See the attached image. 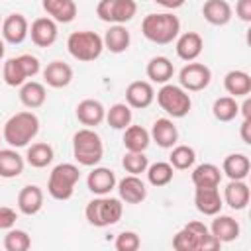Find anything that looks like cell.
I'll return each instance as SVG.
<instances>
[{"label":"cell","instance_id":"23","mask_svg":"<svg viewBox=\"0 0 251 251\" xmlns=\"http://www.w3.org/2000/svg\"><path fill=\"white\" fill-rule=\"evenodd\" d=\"M43 80L51 88H65L73 80V69L63 61H51L43 69Z\"/></svg>","mask_w":251,"mask_h":251},{"label":"cell","instance_id":"50","mask_svg":"<svg viewBox=\"0 0 251 251\" xmlns=\"http://www.w3.org/2000/svg\"><path fill=\"white\" fill-rule=\"evenodd\" d=\"M0 143H2V137H0Z\"/></svg>","mask_w":251,"mask_h":251},{"label":"cell","instance_id":"31","mask_svg":"<svg viewBox=\"0 0 251 251\" xmlns=\"http://www.w3.org/2000/svg\"><path fill=\"white\" fill-rule=\"evenodd\" d=\"M124 147L127 151H145L151 143V135L141 126H127L124 129Z\"/></svg>","mask_w":251,"mask_h":251},{"label":"cell","instance_id":"7","mask_svg":"<svg viewBox=\"0 0 251 251\" xmlns=\"http://www.w3.org/2000/svg\"><path fill=\"white\" fill-rule=\"evenodd\" d=\"M157 102L161 106V110H165L169 116L173 118H184L190 108H192V100L190 94L176 84H163L157 92Z\"/></svg>","mask_w":251,"mask_h":251},{"label":"cell","instance_id":"33","mask_svg":"<svg viewBox=\"0 0 251 251\" xmlns=\"http://www.w3.org/2000/svg\"><path fill=\"white\" fill-rule=\"evenodd\" d=\"M53 157H55L53 147H51L49 143H43V141L31 143V145L27 147V153H25L27 165H31V167H35V169H43V167L51 165Z\"/></svg>","mask_w":251,"mask_h":251},{"label":"cell","instance_id":"35","mask_svg":"<svg viewBox=\"0 0 251 251\" xmlns=\"http://www.w3.org/2000/svg\"><path fill=\"white\" fill-rule=\"evenodd\" d=\"M212 114H214V118L218 122H231L239 114V104L235 102L233 96L216 98L214 100V106H212Z\"/></svg>","mask_w":251,"mask_h":251},{"label":"cell","instance_id":"37","mask_svg":"<svg viewBox=\"0 0 251 251\" xmlns=\"http://www.w3.org/2000/svg\"><path fill=\"white\" fill-rule=\"evenodd\" d=\"M175 169L171 167V163H165V161H157V163H153V165H149L147 167V180H149V184H153V186H167L171 180H173V173Z\"/></svg>","mask_w":251,"mask_h":251},{"label":"cell","instance_id":"6","mask_svg":"<svg viewBox=\"0 0 251 251\" xmlns=\"http://www.w3.org/2000/svg\"><path fill=\"white\" fill-rule=\"evenodd\" d=\"M80 178V171L73 163H59L53 167L49 180H47V192L55 200H69L75 192V186Z\"/></svg>","mask_w":251,"mask_h":251},{"label":"cell","instance_id":"38","mask_svg":"<svg viewBox=\"0 0 251 251\" xmlns=\"http://www.w3.org/2000/svg\"><path fill=\"white\" fill-rule=\"evenodd\" d=\"M2 76H4V82L8 86H22L25 80H27V75L20 63L18 57H10L6 63H4V69H2Z\"/></svg>","mask_w":251,"mask_h":251},{"label":"cell","instance_id":"19","mask_svg":"<svg viewBox=\"0 0 251 251\" xmlns=\"http://www.w3.org/2000/svg\"><path fill=\"white\" fill-rule=\"evenodd\" d=\"M41 6L47 16L57 24H71L76 18L75 0H41Z\"/></svg>","mask_w":251,"mask_h":251},{"label":"cell","instance_id":"9","mask_svg":"<svg viewBox=\"0 0 251 251\" xmlns=\"http://www.w3.org/2000/svg\"><path fill=\"white\" fill-rule=\"evenodd\" d=\"M210 80H212V71L204 63L190 61L178 73V82H180L178 86H182L186 92H200L208 88Z\"/></svg>","mask_w":251,"mask_h":251},{"label":"cell","instance_id":"28","mask_svg":"<svg viewBox=\"0 0 251 251\" xmlns=\"http://www.w3.org/2000/svg\"><path fill=\"white\" fill-rule=\"evenodd\" d=\"M25 161L24 157L12 149H0V176L2 178H16L24 173Z\"/></svg>","mask_w":251,"mask_h":251},{"label":"cell","instance_id":"11","mask_svg":"<svg viewBox=\"0 0 251 251\" xmlns=\"http://www.w3.org/2000/svg\"><path fill=\"white\" fill-rule=\"evenodd\" d=\"M27 35H31V41H33L37 47H51V45L57 41V35H59L57 22L51 20L49 16L37 18V20H33V24H31Z\"/></svg>","mask_w":251,"mask_h":251},{"label":"cell","instance_id":"45","mask_svg":"<svg viewBox=\"0 0 251 251\" xmlns=\"http://www.w3.org/2000/svg\"><path fill=\"white\" fill-rule=\"evenodd\" d=\"M235 14L241 22L249 24L251 22V0H237L235 4Z\"/></svg>","mask_w":251,"mask_h":251},{"label":"cell","instance_id":"8","mask_svg":"<svg viewBox=\"0 0 251 251\" xmlns=\"http://www.w3.org/2000/svg\"><path fill=\"white\" fill-rule=\"evenodd\" d=\"M137 12L135 0H100L96 6V14L106 24H126Z\"/></svg>","mask_w":251,"mask_h":251},{"label":"cell","instance_id":"22","mask_svg":"<svg viewBox=\"0 0 251 251\" xmlns=\"http://www.w3.org/2000/svg\"><path fill=\"white\" fill-rule=\"evenodd\" d=\"M18 208L25 216H33L43 208V190L37 184H25L18 194Z\"/></svg>","mask_w":251,"mask_h":251},{"label":"cell","instance_id":"18","mask_svg":"<svg viewBox=\"0 0 251 251\" xmlns=\"http://www.w3.org/2000/svg\"><path fill=\"white\" fill-rule=\"evenodd\" d=\"M151 139L163 147V149H171L173 145H176L178 141V129L176 126L173 124V120L169 118H159L153 122V127H151Z\"/></svg>","mask_w":251,"mask_h":251},{"label":"cell","instance_id":"21","mask_svg":"<svg viewBox=\"0 0 251 251\" xmlns=\"http://www.w3.org/2000/svg\"><path fill=\"white\" fill-rule=\"evenodd\" d=\"M202 16L212 25H226L229 24L233 10L227 0H206L202 6Z\"/></svg>","mask_w":251,"mask_h":251},{"label":"cell","instance_id":"10","mask_svg":"<svg viewBox=\"0 0 251 251\" xmlns=\"http://www.w3.org/2000/svg\"><path fill=\"white\" fill-rule=\"evenodd\" d=\"M194 204H196V210L200 214L216 216V214H220V210L224 206V198L220 196L218 186H196Z\"/></svg>","mask_w":251,"mask_h":251},{"label":"cell","instance_id":"26","mask_svg":"<svg viewBox=\"0 0 251 251\" xmlns=\"http://www.w3.org/2000/svg\"><path fill=\"white\" fill-rule=\"evenodd\" d=\"M249 171H251V161L243 153H231L224 159L222 173H226L229 180H245Z\"/></svg>","mask_w":251,"mask_h":251},{"label":"cell","instance_id":"12","mask_svg":"<svg viewBox=\"0 0 251 251\" xmlns=\"http://www.w3.org/2000/svg\"><path fill=\"white\" fill-rule=\"evenodd\" d=\"M116 175L108 167H94L86 176V186L96 196H106L116 188Z\"/></svg>","mask_w":251,"mask_h":251},{"label":"cell","instance_id":"36","mask_svg":"<svg viewBox=\"0 0 251 251\" xmlns=\"http://www.w3.org/2000/svg\"><path fill=\"white\" fill-rule=\"evenodd\" d=\"M171 149H173V151H171L169 163H171L173 169H176V171H186V169H190V167L194 165V161H196V151H194L192 147H188V145H173Z\"/></svg>","mask_w":251,"mask_h":251},{"label":"cell","instance_id":"13","mask_svg":"<svg viewBox=\"0 0 251 251\" xmlns=\"http://www.w3.org/2000/svg\"><path fill=\"white\" fill-rule=\"evenodd\" d=\"M153 100H155V90H153L151 82H147V80H133V82L127 84V88H126V104L129 108L143 110V108L151 106Z\"/></svg>","mask_w":251,"mask_h":251},{"label":"cell","instance_id":"16","mask_svg":"<svg viewBox=\"0 0 251 251\" xmlns=\"http://www.w3.org/2000/svg\"><path fill=\"white\" fill-rule=\"evenodd\" d=\"M29 33V24L22 14H10L2 22V37L12 45H20Z\"/></svg>","mask_w":251,"mask_h":251},{"label":"cell","instance_id":"48","mask_svg":"<svg viewBox=\"0 0 251 251\" xmlns=\"http://www.w3.org/2000/svg\"><path fill=\"white\" fill-rule=\"evenodd\" d=\"M239 110L243 112V120L245 118H251V100L245 96V102H243V106H239Z\"/></svg>","mask_w":251,"mask_h":251},{"label":"cell","instance_id":"32","mask_svg":"<svg viewBox=\"0 0 251 251\" xmlns=\"http://www.w3.org/2000/svg\"><path fill=\"white\" fill-rule=\"evenodd\" d=\"M222 171L214 163H202L192 171V184L194 186H220Z\"/></svg>","mask_w":251,"mask_h":251},{"label":"cell","instance_id":"20","mask_svg":"<svg viewBox=\"0 0 251 251\" xmlns=\"http://www.w3.org/2000/svg\"><path fill=\"white\" fill-rule=\"evenodd\" d=\"M251 200V190L245 180H229L224 188V202L231 210H245Z\"/></svg>","mask_w":251,"mask_h":251},{"label":"cell","instance_id":"40","mask_svg":"<svg viewBox=\"0 0 251 251\" xmlns=\"http://www.w3.org/2000/svg\"><path fill=\"white\" fill-rule=\"evenodd\" d=\"M122 167L126 169V173L129 175H141L147 171L149 167V159L145 157L143 151H127L122 159Z\"/></svg>","mask_w":251,"mask_h":251},{"label":"cell","instance_id":"49","mask_svg":"<svg viewBox=\"0 0 251 251\" xmlns=\"http://www.w3.org/2000/svg\"><path fill=\"white\" fill-rule=\"evenodd\" d=\"M4 51H6V47H4V41L0 39V61H2V57H4Z\"/></svg>","mask_w":251,"mask_h":251},{"label":"cell","instance_id":"34","mask_svg":"<svg viewBox=\"0 0 251 251\" xmlns=\"http://www.w3.org/2000/svg\"><path fill=\"white\" fill-rule=\"evenodd\" d=\"M131 108L126 102H116L114 106H110V110H106V122L110 127L114 129H126L131 124Z\"/></svg>","mask_w":251,"mask_h":251},{"label":"cell","instance_id":"5","mask_svg":"<svg viewBox=\"0 0 251 251\" xmlns=\"http://www.w3.org/2000/svg\"><path fill=\"white\" fill-rule=\"evenodd\" d=\"M67 49L73 59L90 63L96 61L104 51V41L96 31H73L67 39Z\"/></svg>","mask_w":251,"mask_h":251},{"label":"cell","instance_id":"24","mask_svg":"<svg viewBox=\"0 0 251 251\" xmlns=\"http://www.w3.org/2000/svg\"><path fill=\"white\" fill-rule=\"evenodd\" d=\"M210 231H212V235H216L222 243H229V241H235V239L239 237L241 227H239V222L233 220L231 216H222V214L218 216V214H216V218L212 220Z\"/></svg>","mask_w":251,"mask_h":251},{"label":"cell","instance_id":"1","mask_svg":"<svg viewBox=\"0 0 251 251\" xmlns=\"http://www.w3.org/2000/svg\"><path fill=\"white\" fill-rule=\"evenodd\" d=\"M141 33L145 39L157 45L173 43L180 33V20L171 12L147 14L141 22Z\"/></svg>","mask_w":251,"mask_h":251},{"label":"cell","instance_id":"51","mask_svg":"<svg viewBox=\"0 0 251 251\" xmlns=\"http://www.w3.org/2000/svg\"><path fill=\"white\" fill-rule=\"evenodd\" d=\"M0 22H2V18H0Z\"/></svg>","mask_w":251,"mask_h":251},{"label":"cell","instance_id":"44","mask_svg":"<svg viewBox=\"0 0 251 251\" xmlns=\"http://www.w3.org/2000/svg\"><path fill=\"white\" fill-rule=\"evenodd\" d=\"M18 220V214L14 208H8V206H0V229H10L14 227Z\"/></svg>","mask_w":251,"mask_h":251},{"label":"cell","instance_id":"46","mask_svg":"<svg viewBox=\"0 0 251 251\" xmlns=\"http://www.w3.org/2000/svg\"><path fill=\"white\" fill-rule=\"evenodd\" d=\"M241 139H243V143L251 145V118H245L241 122Z\"/></svg>","mask_w":251,"mask_h":251},{"label":"cell","instance_id":"4","mask_svg":"<svg viewBox=\"0 0 251 251\" xmlns=\"http://www.w3.org/2000/svg\"><path fill=\"white\" fill-rule=\"evenodd\" d=\"M124 214V204L120 198H112V196H98L94 200H90L84 208V216L88 220L90 226L94 227H108L114 226L122 220Z\"/></svg>","mask_w":251,"mask_h":251},{"label":"cell","instance_id":"41","mask_svg":"<svg viewBox=\"0 0 251 251\" xmlns=\"http://www.w3.org/2000/svg\"><path fill=\"white\" fill-rule=\"evenodd\" d=\"M173 247L176 251H198L200 247V239L196 237V233L192 229H188L186 226L182 229H178L173 237Z\"/></svg>","mask_w":251,"mask_h":251},{"label":"cell","instance_id":"2","mask_svg":"<svg viewBox=\"0 0 251 251\" xmlns=\"http://www.w3.org/2000/svg\"><path fill=\"white\" fill-rule=\"evenodd\" d=\"M37 133H39V118L33 112H18L12 118H8V122L4 124L2 139L10 147L18 149V147H25Z\"/></svg>","mask_w":251,"mask_h":251},{"label":"cell","instance_id":"43","mask_svg":"<svg viewBox=\"0 0 251 251\" xmlns=\"http://www.w3.org/2000/svg\"><path fill=\"white\" fill-rule=\"evenodd\" d=\"M18 59H20V63H22V67H24L27 78H33V76L39 73L41 65H39V59H37L35 55H31V53H24V55H20Z\"/></svg>","mask_w":251,"mask_h":251},{"label":"cell","instance_id":"30","mask_svg":"<svg viewBox=\"0 0 251 251\" xmlns=\"http://www.w3.org/2000/svg\"><path fill=\"white\" fill-rule=\"evenodd\" d=\"M224 88L227 90L229 96L239 98V96H247L251 92V76L245 71H229L224 76Z\"/></svg>","mask_w":251,"mask_h":251},{"label":"cell","instance_id":"14","mask_svg":"<svg viewBox=\"0 0 251 251\" xmlns=\"http://www.w3.org/2000/svg\"><path fill=\"white\" fill-rule=\"evenodd\" d=\"M116 184H118L120 200L126 204H139L147 198V188L139 178V175H127Z\"/></svg>","mask_w":251,"mask_h":251},{"label":"cell","instance_id":"47","mask_svg":"<svg viewBox=\"0 0 251 251\" xmlns=\"http://www.w3.org/2000/svg\"><path fill=\"white\" fill-rule=\"evenodd\" d=\"M155 4H159V6H163V8H167V10H176V8H180L186 0H153Z\"/></svg>","mask_w":251,"mask_h":251},{"label":"cell","instance_id":"25","mask_svg":"<svg viewBox=\"0 0 251 251\" xmlns=\"http://www.w3.org/2000/svg\"><path fill=\"white\" fill-rule=\"evenodd\" d=\"M102 41H104V47H106L110 53L120 55V53L127 51V47H129V43H131V35H129V31L126 29V25L114 24V25H110V29L104 33Z\"/></svg>","mask_w":251,"mask_h":251},{"label":"cell","instance_id":"15","mask_svg":"<svg viewBox=\"0 0 251 251\" xmlns=\"http://www.w3.org/2000/svg\"><path fill=\"white\" fill-rule=\"evenodd\" d=\"M76 120L86 126V127H96L104 122L106 118V108L102 106V102L94 100V98H86L82 102H78L76 106Z\"/></svg>","mask_w":251,"mask_h":251},{"label":"cell","instance_id":"27","mask_svg":"<svg viewBox=\"0 0 251 251\" xmlns=\"http://www.w3.org/2000/svg\"><path fill=\"white\" fill-rule=\"evenodd\" d=\"M145 73H147V78H149L151 82L167 84V82L173 78V75H175V67H173L171 59H167V57H163V55H157V57H153V59L147 63Z\"/></svg>","mask_w":251,"mask_h":251},{"label":"cell","instance_id":"29","mask_svg":"<svg viewBox=\"0 0 251 251\" xmlns=\"http://www.w3.org/2000/svg\"><path fill=\"white\" fill-rule=\"evenodd\" d=\"M20 100L25 108L29 110H35V108H41L47 100V92H45V86L41 82H35V80H25L22 86H20Z\"/></svg>","mask_w":251,"mask_h":251},{"label":"cell","instance_id":"42","mask_svg":"<svg viewBox=\"0 0 251 251\" xmlns=\"http://www.w3.org/2000/svg\"><path fill=\"white\" fill-rule=\"evenodd\" d=\"M139 245H141V239L135 231H122L114 241V247L118 251H137Z\"/></svg>","mask_w":251,"mask_h":251},{"label":"cell","instance_id":"17","mask_svg":"<svg viewBox=\"0 0 251 251\" xmlns=\"http://www.w3.org/2000/svg\"><path fill=\"white\" fill-rule=\"evenodd\" d=\"M175 49H176V55L182 61L190 63V61L200 57V53L204 49V39L198 31H186V33L176 37V47Z\"/></svg>","mask_w":251,"mask_h":251},{"label":"cell","instance_id":"39","mask_svg":"<svg viewBox=\"0 0 251 251\" xmlns=\"http://www.w3.org/2000/svg\"><path fill=\"white\" fill-rule=\"evenodd\" d=\"M29 247H31V237L24 229L10 227L8 233L4 235V249L6 251H27Z\"/></svg>","mask_w":251,"mask_h":251},{"label":"cell","instance_id":"3","mask_svg":"<svg viewBox=\"0 0 251 251\" xmlns=\"http://www.w3.org/2000/svg\"><path fill=\"white\" fill-rule=\"evenodd\" d=\"M73 155L82 167H96L104 157L100 135L92 127H82L73 135Z\"/></svg>","mask_w":251,"mask_h":251}]
</instances>
